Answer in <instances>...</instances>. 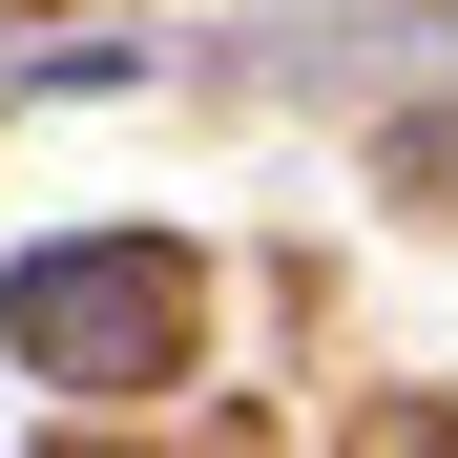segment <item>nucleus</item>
<instances>
[{"label": "nucleus", "mask_w": 458, "mask_h": 458, "mask_svg": "<svg viewBox=\"0 0 458 458\" xmlns=\"http://www.w3.org/2000/svg\"><path fill=\"white\" fill-rule=\"evenodd\" d=\"M167 292H188L167 250H42V271H21V334H42L63 375H125L146 334H167Z\"/></svg>", "instance_id": "nucleus-1"}]
</instances>
